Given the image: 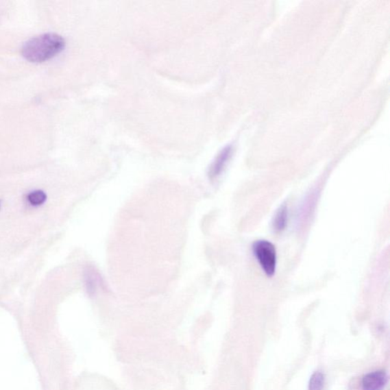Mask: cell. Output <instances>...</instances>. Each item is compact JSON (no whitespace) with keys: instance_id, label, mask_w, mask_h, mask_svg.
Instances as JSON below:
<instances>
[{"instance_id":"obj_1","label":"cell","mask_w":390,"mask_h":390,"mask_svg":"<svg viewBox=\"0 0 390 390\" xmlns=\"http://www.w3.org/2000/svg\"><path fill=\"white\" fill-rule=\"evenodd\" d=\"M64 39L57 34L47 33L26 42L22 49L23 58L31 63H42L56 57L65 47Z\"/></svg>"},{"instance_id":"obj_2","label":"cell","mask_w":390,"mask_h":390,"mask_svg":"<svg viewBox=\"0 0 390 390\" xmlns=\"http://www.w3.org/2000/svg\"><path fill=\"white\" fill-rule=\"evenodd\" d=\"M252 251L265 275L269 277L275 275L277 267L276 246L271 242L262 239L253 243Z\"/></svg>"},{"instance_id":"obj_3","label":"cell","mask_w":390,"mask_h":390,"mask_svg":"<svg viewBox=\"0 0 390 390\" xmlns=\"http://www.w3.org/2000/svg\"><path fill=\"white\" fill-rule=\"evenodd\" d=\"M388 382V376L385 371H374L367 374L362 380L363 390H382Z\"/></svg>"},{"instance_id":"obj_4","label":"cell","mask_w":390,"mask_h":390,"mask_svg":"<svg viewBox=\"0 0 390 390\" xmlns=\"http://www.w3.org/2000/svg\"><path fill=\"white\" fill-rule=\"evenodd\" d=\"M287 221H289V208H287L286 204H283L278 209L275 217L273 218L272 228L273 230L277 232L284 230L287 225Z\"/></svg>"},{"instance_id":"obj_5","label":"cell","mask_w":390,"mask_h":390,"mask_svg":"<svg viewBox=\"0 0 390 390\" xmlns=\"http://www.w3.org/2000/svg\"><path fill=\"white\" fill-rule=\"evenodd\" d=\"M230 150L229 148L224 149L223 151L219 154L210 169L209 175L211 179H215L216 177L221 175L226 164H227L230 158Z\"/></svg>"},{"instance_id":"obj_6","label":"cell","mask_w":390,"mask_h":390,"mask_svg":"<svg viewBox=\"0 0 390 390\" xmlns=\"http://www.w3.org/2000/svg\"><path fill=\"white\" fill-rule=\"evenodd\" d=\"M85 283L86 291L90 295L97 291L101 284V278L99 273L93 268H88L85 273Z\"/></svg>"},{"instance_id":"obj_7","label":"cell","mask_w":390,"mask_h":390,"mask_svg":"<svg viewBox=\"0 0 390 390\" xmlns=\"http://www.w3.org/2000/svg\"><path fill=\"white\" fill-rule=\"evenodd\" d=\"M325 376L323 373H314L310 380L309 390H324Z\"/></svg>"},{"instance_id":"obj_8","label":"cell","mask_w":390,"mask_h":390,"mask_svg":"<svg viewBox=\"0 0 390 390\" xmlns=\"http://www.w3.org/2000/svg\"><path fill=\"white\" fill-rule=\"evenodd\" d=\"M27 198L33 206H39L46 202L47 195L42 191H32Z\"/></svg>"}]
</instances>
